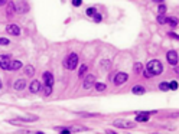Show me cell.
Masks as SVG:
<instances>
[{"instance_id":"6da1fadb","label":"cell","mask_w":179,"mask_h":134,"mask_svg":"<svg viewBox=\"0 0 179 134\" xmlns=\"http://www.w3.org/2000/svg\"><path fill=\"white\" fill-rule=\"evenodd\" d=\"M147 71H149L152 75H160L162 71H163V66H162V64H160L159 61L153 59V61H150V62L147 64Z\"/></svg>"},{"instance_id":"f1b7e54d","label":"cell","mask_w":179,"mask_h":134,"mask_svg":"<svg viewBox=\"0 0 179 134\" xmlns=\"http://www.w3.org/2000/svg\"><path fill=\"white\" fill-rule=\"evenodd\" d=\"M72 4L78 7V6H81V4H83V0H72Z\"/></svg>"},{"instance_id":"52a82bcc","label":"cell","mask_w":179,"mask_h":134,"mask_svg":"<svg viewBox=\"0 0 179 134\" xmlns=\"http://www.w3.org/2000/svg\"><path fill=\"white\" fill-rule=\"evenodd\" d=\"M15 9H16V12H19V13H25V12H28L29 6H28L26 1H17V3L15 4Z\"/></svg>"},{"instance_id":"44dd1931","label":"cell","mask_w":179,"mask_h":134,"mask_svg":"<svg viewBox=\"0 0 179 134\" xmlns=\"http://www.w3.org/2000/svg\"><path fill=\"white\" fill-rule=\"evenodd\" d=\"M94 85H95V89H97L98 92L105 89V85H104V84H101V82H98V84H94Z\"/></svg>"},{"instance_id":"8992f818","label":"cell","mask_w":179,"mask_h":134,"mask_svg":"<svg viewBox=\"0 0 179 134\" xmlns=\"http://www.w3.org/2000/svg\"><path fill=\"white\" fill-rule=\"evenodd\" d=\"M94 84H95V78H94V75H88V77H85L83 87H84V89H90L91 87H94Z\"/></svg>"},{"instance_id":"cb8c5ba5","label":"cell","mask_w":179,"mask_h":134,"mask_svg":"<svg viewBox=\"0 0 179 134\" xmlns=\"http://www.w3.org/2000/svg\"><path fill=\"white\" fill-rule=\"evenodd\" d=\"M157 22H159L160 25H163V23L166 22V17H165V15H159V16H157Z\"/></svg>"},{"instance_id":"4316f807","label":"cell","mask_w":179,"mask_h":134,"mask_svg":"<svg viewBox=\"0 0 179 134\" xmlns=\"http://www.w3.org/2000/svg\"><path fill=\"white\" fill-rule=\"evenodd\" d=\"M169 88L171 89H176L178 88V82H176V81H172V82L169 84Z\"/></svg>"},{"instance_id":"ba28073f","label":"cell","mask_w":179,"mask_h":134,"mask_svg":"<svg viewBox=\"0 0 179 134\" xmlns=\"http://www.w3.org/2000/svg\"><path fill=\"white\" fill-rule=\"evenodd\" d=\"M6 30H7L9 35H13V36H19L20 35V29H19L17 25H9L6 28Z\"/></svg>"},{"instance_id":"d4e9b609","label":"cell","mask_w":179,"mask_h":134,"mask_svg":"<svg viewBox=\"0 0 179 134\" xmlns=\"http://www.w3.org/2000/svg\"><path fill=\"white\" fill-rule=\"evenodd\" d=\"M142 69H143V66H142V64H136L134 65V72H142Z\"/></svg>"},{"instance_id":"4fadbf2b","label":"cell","mask_w":179,"mask_h":134,"mask_svg":"<svg viewBox=\"0 0 179 134\" xmlns=\"http://www.w3.org/2000/svg\"><path fill=\"white\" fill-rule=\"evenodd\" d=\"M44 81L46 85H53V75L51 72H45L44 74Z\"/></svg>"},{"instance_id":"7a4b0ae2","label":"cell","mask_w":179,"mask_h":134,"mask_svg":"<svg viewBox=\"0 0 179 134\" xmlns=\"http://www.w3.org/2000/svg\"><path fill=\"white\" fill-rule=\"evenodd\" d=\"M77 64H78V55L77 53H69L68 58L64 61V66L68 69H75Z\"/></svg>"},{"instance_id":"ac0fdd59","label":"cell","mask_w":179,"mask_h":134,"mask_svg":"<svg viewBox=\"0 0 179 134\" xmlns=\"http://www.w3.org/2000/svg\"><path fill=\"white\" fill-rule=\"evenodd\" d=\"M165 23H169L172 28H176V26H178V22H176V19H175V17H168Z\"/></svg>"},{"instance_id":"7c38bea8","label":"cell","mask_w":179,"mask_h":134,"mask_svg":"<svg viewBox=\"0 0 179 134\" xmlns=\"http://www.w3.org/2000/svg\"><path fill=\"white\" fill-rule=\"evenodd\" d=\"M147 120H149V114H147V113H137L136 121H139V123H146Z\"/></svg>"},{"instance_id":"d6986e66","label":"cell","mask_w":179,"mask_h":134,"mask_svg":"<svg viewBox=\"0 0 179 134\" xmlns=\"http://www.w3.org/2000/svg\"><path fill=\"white\" fill-rule=\"evenodd\" d=\"M87 69H88V68H87V65H83V66L80 68V72H78V75H80V78H83V77L85 75V72H87Z\"/></svg>"},{"instance_id":"9a60e30c","label":"cell","mask_w":179,"mask_h":134,"mask_svg":"<svg viewBox=\"0 0 179 134\" xmlns=\"http://www.w3.org/2000/svg\"><path fill=\"white\" fill-rule=\"evenodd\" d=\"M26 87V82H25V79H17L16 82H15V89H17V91H22V89Z\"/></svg>"},{"instance_id":"5bb4252c","label":"cell","mask_w":179,"mask_h":134,"mask_svg":"<svg viewBox=\"0 0 179 134\" xmlns=\"http://www.w3.org/2000/svg\"><path fill=\"white\" fill-rule=\"evenodd\" d=\"M29 89H31V92L36 94V92L41 89V82H39V81H32V82H31V87H29Z\"/></svg>"},{"instance_id":"83f0119b","label":"cell","mask_w":179,"mask_h":134,"mask_svg":"<svg viewBox=\"0 0 179 134\" xmlns=\"http://www.w3.org/2000/svg\"><path fill=\"white\" fill-rule=\"evenodd\" d=\"M10 41L9 39H4V38H0V45H9Z\"/></svg>"},{"instance_id":"603a6c76","label":"cell","mask_w":179,"mask_h":134,"mask_svg":"<svg viewBox=\"0 0 179 134\" xmlns=\"http://www.w3.org/2000/svg\"><path fill=\"white\" fill-rule=\"evenodd\" d=\"M45 95H51V92H52V85H46L45 84Z\"/></svg>"},{"instance_id":"ffe728a7","label":"cell","mask_w":179,"mask_h":134,"mask_svg":"<svg viewBox=\"0 0 179 134\" xmlns=\"http://www.w3.org/2000/svg\"><path fill=\"white\" fill-rule=\"evenodd\" d=\"M159 88L162 89V91H168L169 89V84L168 82H160L159 84Z\"/></svg>"},{"instance_id":"e0dca14e","label":"cell","mask_w":179,"mask_h":134,"mask_svg":"<svg viewBox=\"0 0 179 134\" xmlns=\"http://www.w3.org/2000/svg\"><path fill=\"white\" fill-rule=\"evenodd\" d=\"M25 74H26V75H29V77H31V75H33V74H35V68H33L32 65L25 66Z\"/></svg>"},{"instance_id":"30bf717a","label":"cell","mask_w":179,"mask_h":134,"mask_svg":"<svg viewBox=\"0 0 179 134\" xmlns=\"http://www.w3.org/2000/svg\"><path fill=\"white\" fill-rule=\"evenodd\" d=\"M22 68V62L17 61V59H10V64H9V69L12 71H19Z\"/></svg>"},{"instance_id":"5b68a950","label":"cell","mask_w":179,"mask_h":134,"mask_svg":"<svg viewBox=\"0 0 179 134\" xmlns=\"http://www.w3.org/2000/svg\"><path fill=\"white\" fill-rule=\"evenodd\" d=\"M166 59H168V62H169L171 65H176V64H178V53H176L175 50H169V52L166 53Z\"/></svg>"},{"instance_id":"7402d4cb","label":"cell","mask_w":179,"mask_h":134,"mask_svg":"<svg viewBox=\"0 0 179 134\" xmlns=\"http://www.w3.org/2000/svg\"><path fill=\"white\" fill-rule=\"evenodd\" d=\"M165 13H166V6L160 3L159 4V15H165Z\"/></svg>"},{"instance_id":"3957f363","label":"cell","mask_w":179,"mask_h":134,"mask_svg":"<svg viewBox=\"0 0 179 134\" xmlns=\"http://www.w3.org/2000/svg\"><path fill=\"white\" fill-rule=\"evenodd\" d=\"M127 78H129V75L126 72H117V75L114 77V84L116 85H121V84H124L127 81Z\"/></svg>"},{"instance_id":"836d02e7","label":"cell","mask_w":179,"mask_h":134,"mask_svg":"<svg viewBox=\"0 0 179 134\" xmlns=\"http://www.w3.org/2000/svg\"><path fill=\"white\" fill-rule=\"evenodd\" d=\"M0 88H1V84H0Z\"/></svg>"},{"instance_id":"d6a6232c","label":"cell","mask_w":179,"mask_h":134,"mask_svg":"<svg viewBox=\"0 0 179 134\" xmlns=\"http://www.w3.org/2000/svg\"><path fill=\"white\" fill-rule=\"evenodd\" d=\"M153 1H155V3H162L163 0H153Z\"/></svg>"},{"instance_id":"9c48e42d","label":"cell","mask_w":179,"mask_h":134,"mask_svg":"<svg viewBox=\"0 0 179 134\" xmlns=\"http://www.w3.org/2000/svg\"><path fill=\"white\" fill-rule=\"evenodd\" d=\"M9 64H10V56L0 55V68L1 69H9Z\"/></svg>"},{"instance_id":"4dcf8cb0","label":"cell","mask_w":179,"mask_h":134,"mask_svg":"<svg viewBox=\"0 0 179 134\" xmlns=\"http://www.w3.org/2000/svg\"><path fill=\"white\" fill-rule=\"evenodd\" d=\"M169 36L173 38V39H178V35H176V33H169Z\"/></svg>"},{"instance_id":"8fae6325","label":"cell","mask_w":179,"mask_h":134,"mask_svg":"<svg viewBox=\"0 0 179 134\" xmlns=\"http://www.w3.org/2000/svg\"><path fill=\"white\" fill-rule=\"evenodd\" d=\"M15 12H16V9H15V3H13V1H7V9H6L7 16H9V17L15 16Z\"/></svg>"},{"instance_id":"277c9868","label":"cell","mask_w":179,"mask_h":134,"mask_svg":"<svg viewBox=\"0 0 179 134\" xmlns=\"http://www.w3.org/2000/svg\"><path fill=\"white\" fill-rule=\"evenodd\" d=\"M114 126L119 127V128H133L134 123H132V121H124V120H116L114 121Z\"/></svg>"},{"instance_id":"1f68e13d","label":"cell","mask_w":179,"mask_h":134,"mask_svg":"<svg viewBox=\"0 0 179 134\" xmlns=\"http://www.w3.org/2000/svg\"><path fill=\"white\" fill-rule=\"evenodd\" d=\"M7 3V0H0V6H3V4H6Z\"/></svg>"},{"instance_id":"f546056e","label":"cell","mask_w":179,"mask_h":134,"mask_svg":"<svg viewBox=\"0 0 179 134\" xmlns=\"http://www.w3.org/2000/svg\"><path fill=\"white\" fill-rule=\"evenodd\" d=\"M94 19H95V22H100L103 17H101V15H100V13H95V15H94Z\"/></svg>"},{"instance_id":"484cf974","label":"cell","mask_w":179,"mask_h":134,"mask_svg":"<svg viewBox=\"0 0 179 134\" xmlns=\"http://www.w3.org/2000/svg\"><path fill=\"white\" fill-rule=\"evenodd\" d=\"M85 13H87L88 16H94V15H95L97 12H95V9H92V7H90V9H87V12H85Z\"/></svg>"},{"instance_id":"2e32d148","label":"cell","mask_w":179,"mask_h":134,"mask_svg":"<svg viewBox=\"0 0 179 134\" xmlns=\"http://www.w3.org/2000/svg\"><path fill=\"white\" fill-rule=\"evenodd\" d=\"M132 92H133L134 95H143L146 92V89L143 88V87H140V85H136V87H133Z\"/></svg>"}]
</instances>
